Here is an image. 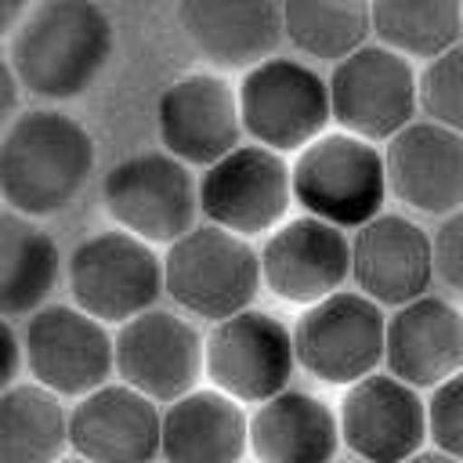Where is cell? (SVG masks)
Returning <instances> with one entry per match:
<instances>
[{
  "mask_svg": "<svg viewBox=\"0 0 463 463\" xmlns=\"http://www.w3.org/2000/svg\"><path fill=\"white\" fill-rule=\"evenodd\" d=\"M116 51V29L98 0H36L11 33L7 61L43 101H72L94 87Z\"/></svg>",
  "mask_w": 463,
  "mask_h": 463,
  "instance_id": "obj_1",
  "label": "cell"
},
{
  "mask_svg": "<svg viewBox=\"0 0 463 463\" xmlns=\"http://www.w3.org/2000/svg\"><path fill=\"white\" fill-rule=\"evenodd\" d=\"M90 130L61 109H29L0 134V199L40 221L69 210L94 174Z\"/></svg>",
  "mask_w": 463,
  "mask_h": 463,
  "instance_id": "obj_2",
  "label": "cell"
},
{
  "mask_svg": "<svg viewBox=\"0 0 463 463\" xmlns=\"http://www.w3.org/2000/svg\"><path fill=\"white\" fill-rule=\"evenodd\" d=\"M293 203L344 232H358L383 213L387 166L383 148L347 130H326L304 145L289 163Z\"/></svg>",
  "mask_w": 463,
  "mask_h": 463,
  "instance_id": "obj_3",
  "label": "cell"
},
{
  "mask_svg": "<svg viewBox=\"0 0 463 463\" xmlns=\"http://www.w3.org/2000/svg\"><path fill=\"white\" fill-rule=\"evenodd\" d=\"M163 293L192 318H232L260 293V253L242 235L195 224L163 253Z\"/></svg>",
  "mask_w": 463,
  "mask_h": 463,
  "instance_id": "obj_4",
  "label": "cell"
},
{
  "mask_svg": "<svg viewBox=\"0 0 463 463\" xmlns=\"http://www.w3.org/2000/svg\"><path fill=\"white\" fill-rule=\"evenodd\" d=\"M235 87L242 130L253 137V145L279 156L300 152L333 123L329 80L311 61L271 54L246 69Z\"/></svg>",
  "mask_w": 463,
  "mask_h": 463,
  "instance_id": "obj_5",
  "label": "cell"
},
{
  "mask_svg": "<svg viewBox=\"0 0 463 463\" xmlns=\"http://www.w3.org/2000/svg\"><path fill=\"white\" fill-rule=\"evenodd\" d=\"M65 282L80 311L105 326H123L163 297V257L123 228L94 232L69 253Z\"/></svg>",
  "mask_w": 463,
  "mask_h": 463,
  "instance_id": "obj_6",
  "label": "cell"
},
{
  "mask_svg": "<svg viewBox=\"0 0 463 463\" xmlns=\"http://www.w3.org/2000/svg\"><path fill=\"white\" fill-rule=\"evenodd\" d=\"M101 203L116 228L170 246L199 224V177L170 152H137L105 174Z\"/></svg>",
  "mask_w": 463,
  "mask_h": 463,
  "instance_id": "obj_7",
  "label": "cell"
},
{
  "mask_svg": "<svg viewBox=\"0 0 463 463\" xmlns=\"http://www.w3.org/2000/svg\"><path fill=\"white\" fill-rule=\"evenodd\" d=\"M329 109L336 130L387 145L420 112V72L412 61L376 40L333 65Z\"/></svg>",
  "mask_w": 463,
  "mask_h": 463,
  "instance_id": "obj_8",
  "label": "cell"
},
{
  "mask_svg": "<svg viewBox=\"0 0 463 463\" xmlns=\"http://www.w3.org/2000/svg\"><path fill=\"white\" fill-rule=\"evenodd\" d=\"M387 315L358 289H336L333 297L300 307L293 322L297 365L333 387H351L383 365Z\"/></svg>",
  "mask_w": 463,
  "mask_h": 463,
  "instance_id": "obj_9",
  "label": "cell"
},
{
  "mask_svg": "<svg viewBox=\"0 0 463 463\" xmlns=\"http://www.w3.org/2000/svg\"><path fill=\"white\" fill-rule=\"evenodd\" d=\"M293 329L260 307H246L210 326L203 340V376L239 405H260L289 387L297 373Z\"/></svg>",
  "mask_w": 463,
  "mask_h": 463,
  "instance_id": "obj_10",
  "label": "cell"
},
{
  "mask_svg": "<svg viewBox=\"0 0 463 463\" xmlns=\"http://www.w3.org/2000/svg\"><path fill=\"white\" fill-rule=\"evenodd\" d=\"M22 358L33 383L58 398H83L116 373V340L76 304H43L22 326Z\"/></svg>",
  "mask_w": 463,
  "mask_h": 463,
  "instance_id": "obj_11",
  "label": "cell"
},
{
  "mask_svg": "<svg viewBox=\"0 0 463 463\" xmlns=\"http://www.w3.org/2000/svg\"><path fill=\"white\" fill-rule=\"evenodd\" d=\"M293 206L289 163L264 145H239L199 177V213L242 239L275 232Z\"/></svg>",
  "mask_w": 463,
  "mask_h": 463,
  "instance_id": "obj_12",
  "label": "cell"
},
{
  "mask_svg": "<svg viewBox=\"0 0 463 463\" xmlns=\"http://www.w3.org/2000/svg\"><path fill=\"white\" fill-rule=\"evenodd\" d=\"M163 152L184 166H210L242 145L239 87L217 69H195L163 87L156 101Z\"/></svg>",
  "mask_w": 463,
  "mask_h": 463,
  "instance_id": "obj_13",
  "label": "cell"
},
{
  "mask_svg": "<svg viewBox=\"0 0 463 463\" xmlns=\"http://www.w3.org/2000/svg\"><path fill=\"white\" fill-rule=\"evenodd\" d=\"M116 376L156 405H170L199 387L203 336L181 311L148 307L116 326Z\"/></svg>",
  "mask_w": 463,
  "mask_h": 463,
  "instance_id": "obj_14",
  "label": "cell"
},
{
  "mask_svg": "<svg viewBox=\"0 0 463 463\" xmlns=\"http://www.w3.org/2000/svg\"><path fill=\"white\" fill-rule=\"evenodd\" d=\"M260 286L293 307H311L351 279V239L311 213L286 217L260 242Z\"/></svg>",
  "mask_w": 463,
  "mask_h": 463,
  "instance_id": "obj_15",
  "label": "cell"
},
{
  "mask_svg": "<svg viewBox=\"0 0 463 463\" xmlns=\"http://www.w3.org/2000/svg\"><path fill=\"white\" fill-rule=\"evenodd\" d=\"M336 420L340 441L362 463H405L427 441V402L387 369L344 387Z\"/></svg>",
  "mask_w": 463,
  "mask_h": 463,
  "instance_id": "obj_16",
  "label": "cell"
},
{
  "mask_svg": "<svg viewBox=\"0 0 463 463\" xmlns=\"http://www.w3.org/2000/svg\"><path fill=\"white\" fill-rule=\"evenodd\" d=\"M351 282L380 307H402L434 282L430 232L405 213H380L351 232Z\"/></svg>",
  "mask_w": 463,
  "mask_h": 463,
  "instance_id": "obj_17",
  "label": "cell"
},
{
  "mask_svg": "<svg viewBox=\"0 0 463 463\" xmlns=\"http://www.w3.org/2000/svg\"><path fill=\"white\" fill-rule=\"evenodd\" d=\"M163 409L127 383H105L69 409V449L87 463H156Z\"/></svg>",
  "mask_w": 463,
  "mask_h": 463,
  "instance_id": "obj_18",
  "label": "cell"
},
{
  "mask_svg": "<svg viewBox=\"0 0 463 463\" xmlns=\"http://www.w3.org/2000/svg\"><path fill=\"white\" fill-rule=\"evenodd\" d=\"M387 192L423 217H445L463 206V134L412 119L383 145Z\"/></svg>",
  "mask_w": 463,
  "mask_h": 463,
  "instance_id": "obj_19",
  "label": "cell"
},
{
  "mask_svg": "<svg viewBox=\"0 0 463 463\" xmlns=\"http://www.w3.org/2000/svg\"><path fill=\"white\" fill-rule=\"evenodd\" d=\"M383 369L416 391H434L463 369V311L423 293L387 315Z\"/></svg>",
  "mask_w": 463,
  "mask_h": 463,
  "instance_id": "obj_20",
  "label": "cell"
},
{
  "mask_svg": "<svg viewBox=\"0 0 463 463\" xmlns=\"http://www.w3.org/2000/svg\"><path fill=\"white\" fill-rule=\"evenodd\" d=\"M177 25L217 72H246L282 43V0H177Z\"/></svg>",
  "mask_w": 463,
  "mask_h": 463,
  "instance_id": "obj_21",
  "label": "cell"
},
{
  "mask_svg": "<svg viewBox=\"0 0 463 463\" xmlns=\"http://www.w3.org/2000/svg\"><path fill=\"white\" fill-rule=\"evenodd\" d=\"M246 452L250 416L217 387H195L163 409V463H242Z\"/></svg>",
  "mask_w": 463,
  "mask_h": 463,
  "instance_id": "obj_22",
  "label": "cell"
},
{
  "mask_svg": "<svg viewBox=\"0 0 463 463\" xmlns=\"http://www.w3.org/2000/svg\"><path fill=\"white\" fill-rule=\"evenodd\" d=\"M340 445L336 409L307 391L286 387L250 412V452L257 463H333Z\"/></svg>",
  "mask_w": 463,
  "mask_h": 463,
  "instance_id": "obj_23",
  "label": "cell"
},
{
  "mask_svg": "<svg viewBox=\"0 0 463 463\" xmlns=\"http://www.w3.org/2000/svg\"><path fill=\"white\" fill-rule=\"evenodd\" d=\"M65 271L61 250L54 235L4 206L0 210V318H29L47 304V297L58 289V279Z\"/></svg>",
  "mask_w": 463,
  "mask_h": 463,
  "instance_id": "obj_24",
  "label": "cell"
},
{
  "mask_svg": "<svg viewBox=\"0 0 463 463\" xmlns=\"http://www.w3.org/2000/svg\"><path fill=\"white\" fill-rule=\"evenodd\" d=\"M69 449V409L40 383L0 394V463H58Z\"/></svg>",
  "mask_w": 463,
  "mask_h": 463,
  "instance_id": "obj_25",
  "label": "cell"
},
{
  "mask_svg": "<svg viewBox=\"0 0 463 463\" xmlns=\"http://www.w3.org/2000/svg\"><path fill=\"white\" fill-rule=\"evenodd\" d=\"M373 36V0H282V40L311 61L336 65Z\"/></svg>",
  "mask_w": 463,
  "mask_h": 463,
  "instance_id": "obj_26",
  "label": "cell"
},
{
  "mask_svg": "<svg viewBox=\"0 0 463 463\" xmlns=\"http://www.w3.org/2000/svg\"><path fill=\"white\" fill-rule=\"evenodd\" d=\"M373 36L409 61H430L463 40V0H373Z\"/></svg>",
  "mask_w": 463,
  "mask_h": 463,
  "instance_id": "obj_27",
  "label": "cell"
},
{
  "mask_svg": "<svg viewBox=\"0 0 463 463\" xmlns=\"http://www.w3.org/2000/svg\"><path fill=\"white\" fill-rule=\"evenodd\" d=\"M420 112L463 134V40L420 69Z\"/></svg>",
  "mask_w": 463,
  "mask_h": 463,
  "instance_id": "obj_28",
  "label": "cell"
},
{
  "mask_svg": "<svg viewBox=\"0 0 463 463\" xmlns=\"http://www.w3.org/2000/svg\"><path fill=\"white\" fill-rule=\"evenodd\" d=\"M427 441H430V449L463 463V369L430 391V398H427Z\"/></svg>",
  "mask_w": 463,
  "mask_h": 463,
  "instance_id": "obj_29",
  "label": "cell"
},
{
  "mask_svg": "<svg viewBox=\"0 0 463 463\" xmlns=\"http://www.w3.org/2000/svg\"><path fill=\"white\" fill-rule=\"evenodd\" d=\"M430 246H434V279L463 297V206L438 221Z\"/></svg>",
  "mask_w": 463,
  "mask_h": 463,
  "instance_id": "obj_30",
  "label": "cell"
},
{
  "mask_svg": "<svg viewBox=\"0 0 463 463\" xmlns=\"http://www.w3.org/2000/svg\"><path fill=\"white\" fill-rule=\"evenodd\" d=\"M22 365H25V358H22V333H14V326L7 318H0V394L18 383Z\"/></svg>",
  "mask_w": 463,
  "mask_h": 463,
  "instance_id": "obj_31",
  "label": "cell"
},
{
  "mask_svg": "<svg viewBox=\"0 0 463 463\" xmlns=\"http://www.w3.org/2000/svg\"><path fill=\"white\" fill-rule=\"evenodd\" d=\"M18 94H22V83H18L14 69H11V61L0 54V134L18 116Z\"/></svg>",
  "mask_w": 463,
  "mask_h": 463,
  "instance_id": "obj_32",
  "label": "cell"
},
{
  "mask_svg": "<svg viewBox=\"0 0 463 463\" xmlns=\"http://www.w3.org/2000/svg\"><path fill=\"white\" fill-rule=\"evenodd\" d=\"M33 4L36 0H0V40L22 25V18L33 11Z\"/></svg>",
  "mask_w": 463,
  "mask_h": 463,
  "instance_id": "obj_33",
  "label": "cell"
},
{
  "mask_svg": "<svg viewBox=\"0 0 463 463\" xmlns=\"http://www.w3.org/2000/svg\"><path fill=\"white\" fill-rule=\"evenodd\" d=\"M405 463H459V459H452V456H445V452H438V449H420V452L409 456Z\"/></svg>",
  "mask_w": 463,
  "mask_h": 463,
  "instance_id": "obj_34",
  "label": "cell"
},
{
  "mask_svg": "<svg viewBox=\"0 0 463 463\" xmlns=\"http://www.w3.org/2000/svg\"><path fill=\"white\" fill-rule=\"evenodd\" d=\"M58 463H87V459H80V456H61Z\"/></svg>",
  "mask_w": 463,
  "mask_h": 463,
  "instance_id": "obj_35",
  "label": "cell"
},
{
  "mask_svg": "<svg viewBox=\"0 0 463 463\" xmlns=\"http://www.w3.org/2000/svg\"><path fill=\"white\" fill-rule=\"evenodd\" d=\"M333 463H336V459H333Z\"/></svg>",
  "mask_w": 463,
  "mask_h": 463,
  "instance_id": "obj_36",
  "label": "cell"
}]
</instances>
